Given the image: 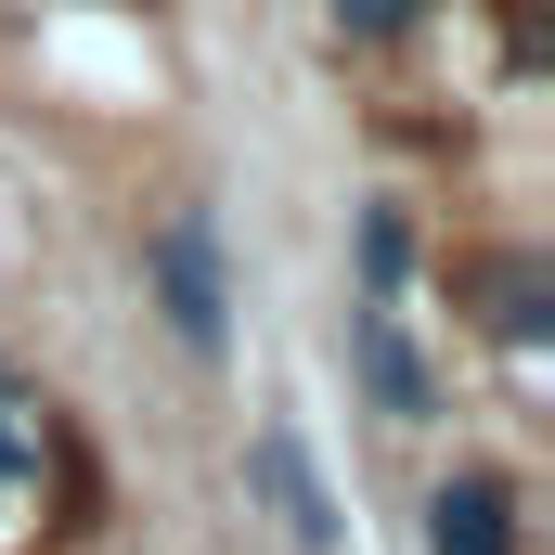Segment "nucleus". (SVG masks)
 I'll return each instance as SVG.
<instances>
[{"mask_svg": "<svg viewBox=\"0 0 555 555\" xmlns=\"http://www.w3.org/2000/svg\"><path fill=\"white\" fill-rule=\"evenodd\" d=\"M259 478H272L284 530H297L310 555H336V504H323V478H310V452H297V426H259Z\"/></svg>", "mask_w": 555, "mask_h": 555, "instance_id": "20e7f679", "label": "nucleus"}, {"mask_svg": "<svg viewBox=\"0 0 555 555\" xmlns=\"http://www.w3.org/2000/svg\"><path fill=\"white\" fill-rule=\"evenodd\" d=\"M426 543L439 555H517V517H504V478H452L426 504Z\"/></svg>", "mask_w": 555, "mask_h": 555, "instance_id": "7ed1b4c3", "label": "nucleus"}, {"mask_svg": "<svg viewBox=\"0 0 555 555\" xmlns=\"http://www.w3.org/2000/svg\"><path fill=\"white\" fill-rule=\"evenodd\" d=\"M491 336H517V349H530V336H543V259H491Z\"/></svg>", "mask_w": 555, "mask_h": 555, "instance_id": "39448f33", "label": "nucleus"}, {"mask_svg": "<svg viewBox=\"0 0 555 555\" xmlns=\"http://www.w3.org/2000/svg\"><path fill=\"white\" fill-rule=\"evenodd\" d=\"M26 465H39V414H26V388L0 375V491H13Z\"/></svg>", "mask_w": 555, "mask_h": 555, "instance_id": "423d86ee", "label": "nucleus"}, {"mask_svg": "<svg viewBox=\"0 0 555 555\" xmlns=\"http://www.w3.org/2000/svg\"><path fill=\"white\" fill-rule=\"evenodd\" d=\"M426 0H336V39H401Z\"/></svg>", "mask_w": 555, "mask_h": 555, "instance_id": "6e6552de", "label": "nucleus"}, {"mask_svg": "<svg viewBox=\"0 0 555 555\" xmlns=\"http://www.w3.org/2000/svg\"><path fill=\"white\" fill-rule=\"evenodd\" d=\"M142 272H155V297H168L181 349H220V323H233V284H220V220H207V207H168V220L142 233Z\"/></svg>", "mask_w": 555, "mask_h": 555, "instance_id": "f257e3e1", "label": "nucleus"}, {"mask_svg": "<svg viewBox=\"0 0 555 555\" xmlns=\"http://www.w3.org/2000/svg\"><path fill=\"white\" fill-rule=\"evenodd\" d=\"M349 349H362V388H375V401H388L401 426L439 401V388H426V362H414V336L388 323V297H375V310H349Z\"/></svg>", "mask_w": 555, "mask_h": 555, "instance_id": "f03ea898", "label": "nucleus"}, {"mask_svg": "<svg viewBox=\"0 0 555 555\" xmlns=\"http://www.w3.org/2000/svg\"><path fill=\"white\" fill-rule=\"evenodd\" d=\"M401 259H414V233H401V220H388V207H362V272H375V297H388V284H401Z\"/></svg>", "mask_w": 555, "mask_h": 555, "instance_id": "0eeeda50", "label": "nucleus"}]
</instances>
